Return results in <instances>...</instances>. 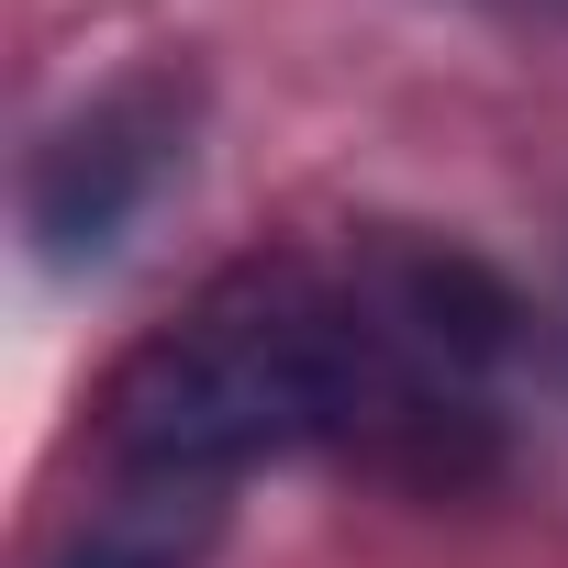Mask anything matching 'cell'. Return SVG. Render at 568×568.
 Masks as SVG:
<instances>
[{"instance_id":"cell-1","label":"cell","mask_w":568,"mask_h":568,"mask_svg":"<svg viewBox=\"0 0 568 568\" xmlns=\"http://www.w3.org/2000/svg\"><path fill=\"white\" fill-rule=\"evenodd\" d=\"M535 346V302L435 223L256 245L112 368L101 468L234 490L278 457H357L402 490H468Z\"/></svg>"},{"instance_id":"cell-2","label":"cell","mask_w":568,"mask_h":568,"mask_svg":"<svg viewBox=\"0 0 568 568\" xmlns=\"http://www.w3.org/2000/svg\"><path fill=\"white\" fill-rule=\"evenodd\" d=\"M201 156V79L190 68H123L90 101H68L23 156V245L45 278H101L156 201Z\"/></svg>"},{"instance_id":"cell-3","label":"cell","mask_w":568,"mask_h":568,"mask_svg":"<svg viewBox=\"0 0 568 568\" xmlns=\"http://www.w3.org/2000/svg\"><path fill=\"white\" fill-rule=\"evenodd\" d=\"M223 501H234V490H190V479L101 468V501L57 535L45 568H201L212 535H223Z\"/></svg>"},{"instance_id":"cell-4","label":"cell","mask_w":568,"mask_h":568,"mask_svg":"<svg viewBox=\"0 0 568 568\" xmlns=\"http://www.w3.org/2000/svg\"><path fill=\"white\" fill-rule=\"evenodd\" d=\"M479 12H513V23H568V0H479Z\"/></svg>"}]
</instances>
